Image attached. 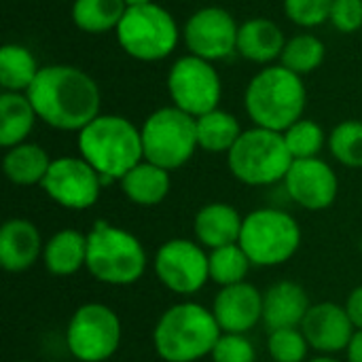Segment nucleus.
Here are the masks:
<instances>
[{
	"label": "nucleus",
	"instance_id": "f257e3e1",
	"mask_svg": "<svg viewBox=\"0 0 362 362\" xmlns=\"http://www.w3.org/2000/svg\"><path fill=\"white\" fill-rule=\"evenodd\" d=\"M36 117L53 129L81 132L100 115L95 81L74 66H45L25 91Z\"/></svg>",
	"mask_w": 362,
	"mask_h": 362
},
{
	"label": "nucleus",
	"instance_id": "f03ea898",
	"mask_svg": "<svg viewBox=\"0 0 362 362\" xmlns=\"http://www.w3.org/2000/svg\"><path fill=\"white\" fill-rule=\"evenodd\" d=\"M223 335L212 310L195 301L170 305L153 329V348L163 362H197Z\"/></svg>",
	"mask_w": 362,
	"mask_h": 362
},
{
	"label": "nucleus",
	"instance_id": "7ed1b4c3",
	"mask_svg": "<svg viewBox=\"0 0 362 362\" xmlns=\"http://www.w3.org/2000/svg\"><path fill=\"white\" fill-rule=\"evenodd\" d=\"M81 157L102 176L104 185L121 180L132 168L144 161L142 134L125 117L98 115L78 132Z\"/></svg>",
	"mask_w": 362,
	"mask_h": 362
},
{
	"label": "nucleus",
	"instance_id": "20e7f679",
	"mask_svg": "<svg viewBox=\"0 0 362 362\" xmlns=\"http://www.w3.org/2000/svg\"><path fill=\"white\" fill-rule=\"evenodd\" d=\"M148 267L144 244L127 229L98 221L87 233L89 276L106 286H132Z\"/></svg>",
	"mask_w": 362,
	"mask_h": 362
},
{
	"label": "nucleus",
	"instance_id": "39448f33",
	"mask_svg": "<svg viewBox=\"0 0 362 362\" xmlns=\"http://www.w3.org/2000/svg\"><path fill=\"white\" fill-rule=\"evenodd\" d=\"M308 104L301 76L284 66L261 70L246 87L244 106L257 127L284 134L293 123L303 119Z\"/></svg>",
	"mask_w": 362,
	"mask_h": 362
},
{
	"label": "nucleus",
	"instance_id": "423d86ee",
	"mask_svg": "<svg viewBox=\"0 0 362 362\" xmlns=\"http://www.w3.org/2000/svg\"><path fill=\"white\" fill-rule=\"evenodd\" d=\"M293 155L280 132L252 127L242 132L233 148L227 153V165L235 180L248 187H269L284 182Z\"/></svg>",
	"mask_w": 362,
	"mask_h": 362
},
{
	"label": "nucleus",
	"instance_id": "0eeeda50",
	"mask_svg": "<svg viewBox=\"0 0 362 362\" xmlns=\"http://www.w3.org/2000/svg\"><path fill=\"white\" fill-rule=\"evenodd\" d=\"M301 240L303 233L293 214L278 208H259L244 216L238 244L252 267H280L297 255Z\"/></svg>",
	"mask_w": 362,
	"mask_h": 362
},
{
	"label": "nucleus",
	"instance_id": "6e6552de",
	"mask_svg": "<svg viewBox=\"0 0 362 362\" xmlns=\"http://www.w3.org/2000/svg\"><path fill=\"white\" fill-rule=\"evenodd\" d=\"M140 134L144 161L168 172L182 168L199 148L197 119L176 106H165L148 115Z\"/></svg>",
	"mask_w": 362,
	"mask_h": 362
},
{
	"label": "nucleus",
	"instance_id": "1a4fd4ad",
	"mask_svg": "<svg viewBox=\"0 0 362 362\" xmlns=\"http://www.w3.org/2000/svg\"><path fill=\"white\" fill-rule=\"evenodd\" d=\"M117 38L127 55L140 62H157L176 49L178 25L174 17L155 2L127 6L117 25Z\"/></svg>",
	"mask_w": 362,
	"mask_h": 362
},
{
	"label": "nucleus",
	"instance_id": "9d476101",
	"mask_svg": "<svg viewBox=\"0 0 362 362\" xmlns=\"http://www.w3.org/2000/svg\"><path fill=\"white\" fill-rule=\"evenodd\" d=\"M121 320L104 303L78 305L66 327V348L78 362L110 361L121 346Z\"/></svg>",
	"mask_w": 362,
	"mask_h": 362
},
{
	"label": "nucleus",
	"instance_id": "9b49d317",
	"mask_svg": "<svg viewBox=\"0 0 362 362\" xmlns=\"http://www.w3.org/2000/svg\"><path fill=\"white\" fill-rule=\"evenodd\" d=\"M157 280L174 295H195L210 282V252L187 238L163 242L153 261Z\"/></svg>",
	"mask_w": 362,
	"mask_h": 362
},
{
	"label": "nucleus",
	"instance_id": "f8f14e48",
	"mask_svg": "<svg viewBox=\"0 0 362 362\" xmlns=\"http://www.w3.org/2000/svg\"><path fill=\"white\" fill-rule=\"evenodd\" d=\"M168 91L176 108L197 119L218 108L223 87L216 68L208 59L185 55L170 68Z\"/></svg>",
	"mask_w": 362,
	"mask_h": 362
},
{
	"label": "nucleus",
	"instance_id": "ddd939ff",
	"mask_svg": "<svg viewBox=\"0 0 362 362\" xmlns=\"http://www.w3.org/2000/svg\"><path fill=\"white\" fill-rule=\"evenodd\" d=\"M104 180L83 157H57L40 185L45 195L66 210H89L98 204Z\"/></svg>",
	"mask_w": 362,
	"mask_h": 362
},
{
	"label": "nucleus",
	"instance_id": "4468645a",
	"mask_svg": "<svg viewBox=\"0 0 362 362\" xmlns=\"http://www.w3.org/2000/svg\"><path fill=\"white\" fill-rule=\"evenodd\" d=\"M238 23L221 6L195 11L185 25V42L191 55L214 62L238 51Z\"/></svg>",
	"mask_w": 362,
	"mask_h": 362
},
{
	"label": "nucleus",
	"instance_id": "2eb2a0df",
	"mask_svg": "<svg viewBox=\"0 0 362 362\" xmlns=\"http://www.w3.org/2000/svg\"><path fill=\"white\" fill-rule=\"evenodd\" d=\"M284 187L288 197L308 212L329 210L339 193L335 170L320 157L295 159L284 178Z\"/></svg>",
	"mask_w": 362,
	"mask_h": 362
},
{
	"label": "nucleus",
	"instance_id": "dca6fc26",
	"mask_svg": "<svg viewBox=\"0 0 362 362\" xmlns=\"http://www.w3.org/2000/svg\"><path fill=\"white\" fill-rule=\"evenodd\" d=\"M299 329L303 331L310 348L327 356L346 352L356 335L346 308L333 301L312 303Z\"/></svg>",
	"mask_w": 362,
	"mask_h": 362
},
{
	"label": "nucleus",
	"instance_id": "f3484780",
	"mask_svg": "<svg viewBox=\"0 0 362 362\" xmlns=\"http://www.w3.org/2000/svg\"><path fill=\"white\" fill-rule=\"evenodd\" d=\"M210 310L223 333L248 335L263 322V293L250 282L225 286L214 297Z\"/></svg>",
	"mask_w": 362,
	"mask_h": 362
},
{
	"label": "nucleus",
	"instance_id": "a211bd4d",
	"mask_svg": "<svg viewBox=\"0 0 362 362\" xmlns=\"http://www.w3.org/2000/svg\"><path fill=\"white\" fill-rule=\"evenodd\" d=\"M45 242L38 227L28 218H8L0 227V265L8 274L28 272L42 259Z\"/></svg>",
	"mask_w": 362,
	"mask_h": 362
},
{
	"label": "nucleus",
	"instance_id": "6ab92c4d",
	"mask_svg": "<svg viewBox=\"0 0 362 362\" xmlns=\"http://www.w3.org/2000/svg\"><path fill=\"white\" fill-rule=\"evenodd\" d=\"M312 308L308 291L295 280H280L263 293V327L267 333L299 329Z\"/></svg>",
	"mask_w": 362,
	"mask_h": 362
},
{
	"label": "nucleus",
	"instance_id": "aec40b11",
	"mask_svg": "<svg viewBox=\"0 0 362 362\" xmlns=\"http://www.w3.org/2000/svg\"><path fill=\"white\" fill-rule=\"evenodd\" d=\"M244 227V216L225 202H212L197 210L193 218L195 240L206 250H216L223 246H231L240 242Z\"/></svg>",
	"mask_w": 362,
	"mask_h": 362
},
{
	"label": "nucleus",
	"instance_id": "412c9836",
	"mask_svg": "<svg viewBox=\"0 0 362 362\" xmlns=\"http://www.w3.org/2000/svg\"><path fill=\"white\" fill-rule=\"evenodd\" d=\"M42 265L55 278H70L87 265V233L62 229L53 233L42 248Z\"/></svg>",
	"mask_w": 362,
	"mask_h": 362
},
{
	"label": "nucleus",
	"instance_id": "4be33fe9",
	"mask_svg": "<svg viewBox=\"0 0 362 362\" xmlns=\"http://www.w3.org/2000/svg\"><path fill=\"white\" fill-rule=\"evenodd\" d=\"M119 185L123 195L142 208L159 206L172 189L170 172L151 161H140L119 180Z\"/></svg>",
	"mask_w": 362,
	"mask_h": 362
},
{
	"label": "nucleus",
	"instance_id": "5701e85b",
	"mask_svg": "<svg viewBox=\"0 0 362 362\" xmlns=\"http://www.w3.org/2000/svg\"><path fill=\"white\" fill-rule=\"evenodd\" d=\"M284 45H286L284 34L272 19L255 17L240 25L238 53L250 62L267 64L282 55Z\"/></svg>",
	"mask_w": 362,
	"mask_h": 362
},
{
	"label": "nucleus",
	"instance_id": "b1692460",
	"mask_svg": "<svg viewBox=\"0 0 362 362\" xmlns=\"http://www.w3.org/2000/svg\"><path fill=\"white\" fill-rule=\"evenodd\" d=\"M51 161L53 159L47 155L42 146L34 142H21L13 148H6L2 159V170L13 185L34 187V185H42L51 168Z\"/></svg>",
	"mask_w": 362,
	"mask_h": 362
},
{
	"label": "nucleus",
	"instance_id": "393cba45",
	"mask_svg": "<svg viewBox=\"0 0 362 362\" xmlns=\"http://www.w3.org/2000/svg\"><path fill=\"white\" fill-rule=\"evenodd\" d=\"M36 110L28 95H21L19 91H2L0 95V146L13 148L30 136Z\"/></svg>",
	"mask_w": 362,
	"mask_h": 362
},
{
	"label": "nucleus",
	"instance_id": "a878e982",
	"mask_svg": "<svg viewBox=\"0 0 362 362\" xmlns=\"http://www.w3.org/2000/svg\"><path fill=\"white\" fill-rule=\"evenodd\" d=\"M240 136V121L227 110L216 108L197 117V142L208 153H229Z\"/></svg>",
	"mask_w": 362,
	"mask_h": 362
},
{
	"label": "nucleus",
	"instance_id": "bb28decb",
	"mask_svg": "<svg viewBox=\"0 0 362 362\" xmlns=\"http://www.w3.org/2000/svg\"><path fill=\"white\" fill-rule=\"evenodd\" d=\"M125 11V0H74L72 19L83 32L104 34L108 30H117Z\"/></svg>",
	"mask_w": 362,
	"mask_h": 362
},
{
	"label": "nucleus",
	"instance_id": "cd10ccee",
	"mask_svg": "<svg viewBox=\"0 0 362 362\" xmlns=\"http://www.w3.org/2000/svg\"><path fill=\"white\" fill-rule=\"evenodd\" d=\"M40 72L36 57L21 45L0 49V85L4 91H28Z\"/></svg>",
	"mask_w": 362,
	"mask_h": 362
},
{
	"label": "nucleus",
	"instance_id": "c85d7f7f",
	"mask_svg": "<svg viewBox=\"0 0 362 362\" xmlns=\"http://www.w3.org/2000/svg\"><path fill=\"white\" fill-rule=\"evenodd\" d=\"M250 269L252 263L240 244L210 250V282L221 288L246 282Z\"/></svg>",
	"mask_w": 362,
	"mask_h": 362
},
{
	"label": "nucleus",
	"instance_id": "c756f323",
	"mask_svg": "<svg viewBox=\"0 0 362 362\" xmlns=\"http://www.w3.org/2000/svg\"><path fill=\"white\" fill-rule=\"evenodd\" d=\"M280 59H282L280 66L288 68L299 76L314 72L325 59V42L314 34H299L284 45Z\"/></svg>",
	"mask_w": 362,
	"mask_h": 362
},
{
	"label": "nucleus",
	"instance_id": "7c9ffc66",
	"mask_svg": "<svg viewBox=\"0 0 362 362\" xmlns=\"http://www.w3.org/2000/svg\"><path fill=\"white\" fill-rule=\"evenodd\" d=\"M331 155L346 168H362V121H344L329 136Z\"/></svg>",
	"mask_w": 362,
	"mask_h": 362
},
{
	"label": "nucleus",
	"instance_id": "2f4dec72",
	"mask_svg": "<svg viewBox=\"0 0 362 362\" xmlns=\"http://www.w3.org/2000/svg\"><path fill=\"white\" fill-rule=\"evenodd\" d=\"M282 136H284V142H286L293 159L318 157V153L322 151V146L327 142L322 125H318L312 119H299Z\"/></svg>",
	"mask_w": 362,
	"mask_h": 362
},
{
	"label": "nucleus",
	"instance_id": "473e14b6",
	"mask_svg": "<svg viewBox=\"0 0 362 362\" xmlns=\"http://www.w3.org/2000/svg\"><path fill=\"white\" fill-rule=\"evenodd\" d=\"M310 350L301 329H280L267 335V352L274 362H308Z\"/></svg>",
	"mask_w": 362,
	"mask_h": 362
},
{
	"label": "nucleus",
	"instance_id": "72a5a7b5",
	"mask_svg": "<svg viewBox=\"0 0 362 362\" xmlns=\"http://www.w3.org/2000/svg\"><path fill=\"white\" fill-rule=\"evenodd\" d=\"M333 0H284L286 17L303 28H314L331 19Z\"/></svg>",
	"mask_w": 362,
	"mask_h": 362
},
{
	"label": "nucleus",
	"instance_id": "f704fd0d",
	"mask_svg": "<svg viewBox=\"0 0 362 362\" xmlns=\"http://www.w3.org/2000/svg\"><path fill=\"white\" fill-rule=\"evenodd\" d=\"M212 362H255L257 350L246 335L223 333L210 354Z\"/></svg>",
	"mask_w": 362,
	"mask_h": 362
},
{
	"label": "nucleus",
	"instance_id": "c9c22d12",
	"mask_svg": "<svg viewBox=\"0 0 362 362\" xmlns=\"http://www.w3.org/2000/svg\"><path fill=\"white\" fill-rule=\"evenodd\" d=\"M329 21L344 34L356 32L362 25V0H333Z\"/></svg>",
	"mask_w": 362,
	"mask_h": 362
},
{
	"label": "nucleus",
	"instance_id": "e433bc0d",
	"mask_svg": "<svg viewBox=\"0 0 362 362\" xmlns=\"http://www.w3.org/2000/svg\"><path fill=\"white\" fill-rule=\"evenodd\" d=\"M344 308H346V312H348V316H350L354 329H356V331H362V284L361 286H356V288L348 295Z\"/></svg>",
	"mask_w": 362,
	"mask_h": 362
},
{
	"label": "nucleus",
	"instance_id": "4c0bfd02",
	"mask_svg": "<svg viewBox=\"0 0 362 362\" xmlns=\"http://www.w3.org/2000/svg\"><path fill=\"white\" fill-rule=\"evenodd\" d=\"M346 362H362V331H356L354 339L346 350Z\"/></svg>",
	"mask_w": 362,
	"mask_h": 362
},
{
	"label": "nucleus",
	"instance_id": "58836bf2",
	"mask_svg": "<svg viewBox=\"0 0 362 362\" xmlns=\"http://www.w3.org/2000/svg\"><path fill=\"white\" fill-rule=\"evenodd\" d=\"M308 362H344L339 361V358H335V356H327V354H318L316 358H312V361Z\"/></svg>",
	"mask_w": 362,
	"mask_h": 362
},
{
	"label": "nucleus",
	"instance_id": "ea45409f",
	"mask_svg": "<svg viewBox=\"0 0 362 362\" xmlns=\"http://www.w3.org/2000/svg\"><path fill=\"white\" fill-rule=\"evenodd\" d=\"M153 0H125L127 6H142V4H151Z\"/></svg>",
	"mask_w": 362,
	"mask_h": 362
},
{
	"label": "nucleus",
	"instance_id": "a19ab883",
	"mask_svg": "<svg viewBox=\"0 0 362 362\" xmlns=\"http://www.w3.org/2000/svg\"><path fill=\"white\" fill-rule=\"evenodd\" d=\"M17 362H34V361H17Z\"/></svg>",
	"mask_w": 362,
	"mask_h": 362
}]
</instances>
